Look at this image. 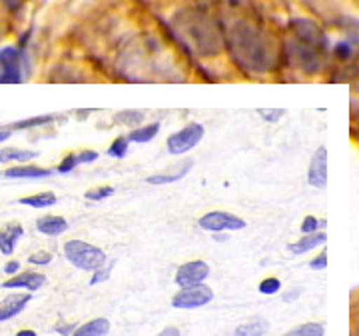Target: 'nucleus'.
Instances as JSON below:
<instances>
[{
  "label": "nucleus",
  "mask_w": 359,
  "mask_h": 336,
  "mask_svg": "<svg viewBox=\"0 0 359 336\" xmlns=\"http://www.w3.org/2000/svg\"><path fill=\"white\" fill-rule=\"evenodd\" d=\"M50 174L52 170H48V168H39L32 167V164H20V167L4 170V176H8V179H44Z\"/></svg>",
  "instance_id": "13"
},
{
  "label": "nucleus",
  "mask_w": 359,
  "mask_h": 336,
  "mask_svg": "<svg viewBox=\"0 0 359 336\" xmlns=\"http://www.w3.org/2000/svg\"><path fill=\"white\" fill-rule=\"evenodd\" d=\"M52 260V257L48 252H36V254H32L28 262H32V264H48Z\"/></svg>",
  "instance_id": "31"
},
{
  "label": "nucleus",
  "mask_w": 359,
  "mask_h": 336,
  "mask_svg": "<svg viewBox=\"0 0 359 336\" xmlns=\"http://www.w3.org/2000/svg\"><path fill=\"white\" fill-rule=\"evenodd\" d=\"M58 202L56 194L54 193H39L34 196H26V198H20V205L25 207H32V208H48L54 207Z\"/></svg>",
  "instance_id": "18"
},
{
  "label": "nucleus",
  "mask_w": 359,
  "mask_h": 336,
  "mask_svg": "<svg viewBox=\"0 0 359 336\" xmlns=\"http://www.w3.org/2000/svg\"><path fill=\"white\" fill-rule=\"evenodd\" d=\"M65 257L76 269L82 271H98L106 264V254L100 248L82 243V240H70L65 245Z\"/></svg>",
  "instance_id": "3"
},
{
  "label": "nucleus",
  "mask_w": 359,
  "mask_h": 336,
  "mask_svg": "<svg viewBox=\"0 0 359 336\" xmlns=\"http://www.w3.org/2000/svg\"><path fill=\"white\" fill-rule=\"evenodd\" d=\"M108 330H110V323L106 318H96V321L82 324L72 332V336H106Z\"/></svg>",
  "instance_id": "16"
},
{
  "label": "nucleus",
  "mask_w": 359,
  "mask_h": 336,
  "mask_svg": "<svg viewBox=\"0 0 359 336\" xmlns=\"http://www.w3.org/2000/svg\"><path fill=\"white\" fill-rule=\"evenodd\" d=\"M110 194H114V188L112 186H98V188H92L86 193V198L88 200H102V198H108Z\"/></svg>",
  "instance_id": "25"
},
{
  "label": "nucleus",
  "mask_w": 359,
  "mask_h": 336,
  "mask_svg": "<svg viewBox=\"0 0 359 336\" xmlns=\"http://www.w3.org/2000/svg\"><path fill=\"white\" fill-rule=\"evenodd\" d=\"M30 295H11L0 302V323L16 316L18 312L25 311V306L30 302Z\"/></svg>",
  "instance_id": "10"
},
{
  "label": "nucleus",
  "mask_w": 359,
  "mask_h": 336,
  "mask_svg": "<svg viewBox=\"0 0 359 336\" xmlns=\"http://www.w3.org/2000/svg\"><path fill=\"white\" fill-rule=\"evenodd\" d=\"M142 120H144L142 112H134V110H128L124 115H118V118H116V122H124V124H140Z\"/></svg>",
  "instance_id": "27"
},
{
  "label": "nucleus",
  "mask_w": 359,
  "mask_h": 336,
  "mask_svg": "<svg viewBox=\"0 0 359 336\" xmlns=\"http://www.w3.org/2000/svg\"><path fill=\"white\" fill-rule=\"evenodd\" d=\"M202 136H204V127L198 122H192V124L178 130L176 134L168 136V150H170V155H184L200 143Z\"/></svg>",
  "instance_id": "5"
},
{
  "label": "nucleus",
  "mask_w": 359,
  "mask_h": 336,
  "mask_svg": "<svg viewBox=\"0 0 359 336\" xmlns=\"http://www.w3.org/2000/svg\"><path fill=\"white\" fill-rule=\"evenodd\" d=\"M318 226H323L320 220L316 219V217H306L304 222H302V231L306 234H311V233H318Z\"/></svg>",
  "instance_id": "29"
},
{
  "label": "nucleus",
  "mask_w": 359,
  "mask_h": 336,
  "mask_svg": "<svg viewBox=\"0 0 359 336\" xmlns=\"http://www.w3.org/2000/svg\"><path fill=\"white\" fill-rule=\"evenodd\" d=\"M16 336H36V332L34 330H20Z\"/></svg>",
  "instance_id": "41"
},
{
  "label": "nucleus",
  "mask_w": 359,
  "mask_h": 336,
  "mask_svg": "<svg viewBox=\"0 0 359 336\" xmlns=\"http://www.w3.org/2000/svg\"><path fill=\"white\" fill-rule=\"evenodd\" d=\"M98 158V153H94V150H82L80 155H78V164H84V162H94Z\"/></svg>",
  "instance_id": "32"
},
{
  "label": "nucleus",
  "mask_w": 359,
  "mask_h": 336,
  "mask_svg": "<svg viewBox=\"0 0 359 336\" xmlns=\"http://www.w3.org/2000/svg\"><path fill=\"white\" fill-rule=\"evenodd\" d=\"M327 54V37L309 18H295L290 22L287 56L297 68L306 72H318Z\"/></svg>",
  "instance_id": "1"
},
{
  "label": "nucleus",
  "mask_w": 359,
  "mask_h": 336,
  "mask_svg": "<svg viewBox=\"0 0 359 336\" xmlns=\"http://www.w3.org/2000/svg\"><path fill=\"white\" fill-rule=\"evenodd\" d=\"M309 266H311L313 271H323V269L327 266V252H321L318 259H313L309 262Z\"/></svg>",
  "instance_id": "30"
},
{
  "label": "nucleus",
  "mask_w": 359,
  "mask_h": 336,
  "mask_svg": "<svg viewBox=\"0 0 359 336\" xmlns=\"http://www.w3.org/2000/svg\"><path fill=\"white\" fill-rule=\"evenodd\" d=\"M25 54L16 46L0 49V84H18L25 78Z\"/></svg>",
  "instance_id": "4"
},
{
  "label": "nucleus",
  "mask_w": 359,
  "mask_h": 336,
  "mask_svg": "<svg viewBox=\"0 0 359 336\" xmlns=\"http://www.w3.org/2000/svg\"><path fill=\"white\" fill-rule=\"evenodd\" d=\"M158 336H180V330L176 326H168V328H164Z\"/></svg>",
  "instance_id": "37"
},
{
  "label": "nucleus",
  "mask_w": 359,
  "mask_h": 336,
  "mask_svg": "<svg viewBox=\"0 0 359 336\" xmlns=\"http://www.w3.org/2000/svg\"><path fill=\"white\" fill-rule=\"evenodd\" d=\"M36 228L39 233L48 234V236H56L68 231V222L62 217H42L36 220Z\"/></svg>",
  "instance_id": "14"
},
{
  "label": "nucleus",
  "mask_w": 359,
  "mask_h": 336,
  "mask_svg": "<svg viewBox=\"0 0 359 336\" xmlns=\"http://www.w3.org/2000/svg\"><path fill=\"white\" fill-rule=\"evenodd\" d=\"M280 288H282V283H280L278 278H266V280L259 285V292H262V295H276Z\"/></svg>",
  "instance_id": "26"
},
{
  "label": "nucleus",
  "mask_w": 359,
  "mask_h": 336,
  "mask_svg": "<svg viewBox=\"0 0 359 336\" xmlns=\"http://www.w3.org/2000/svg\"><path fill=\"white\" fill-rule=\"evenodd\" d=\"M72 330V326H56V332H60V335H68Z\"/></svg>",
  "instance_id": "39"
},
{
  "label": "nucleus",
  "mask_w": 359,
  "mask_h": 336,
  "mask_svg": "<svg viewBox=\"0 0 359 336\" xmlns=\"http://www.w3.org/2000/svg\"><path fill=\"white\" fill-rule=\"evenodd\" d=\"M46 283V278L39 272H22L18 276H13L11 280L4 283V288H28V290H39L40 286Z\"/></svg>",
  "instance_id": "12"
},
{
  "label": "nucleus",
  "mask_w": 359,
  "mask_h": 336,
  "mask_svg": "<svg viewBox=\"0 0 359 336\" xmlns=\"http://www.w3.org/2000/svg\"><path fill=\"white\" fill-rule=\"evenodd\" d=\"M335 54H337L339 58H347V56L351 54V46H349L347 42H339V44L335 46Z\"/></svg>",
  "instance_id": "34"
},
{
  "label": "nucleus",
  "mask_w": 359,
  "mask_h": 336,
  "mask_svg": "<svg viewBox=\"0 0 359 336\" xmlns=\"http://www.w3.org/2000/svg\"><path fill=\"white\" fill-rule=\"evenodd\" d=\"M158 130H160L158 122L148 124V127H140V129H134L128 134V141H132V143H150L156 134H158Z\"/></svg>",
  "instance_id": "20"
},
{
  "label": "nucleus",
  "mask_w": 359,
  "mask_h": 336,
  "mask_svg": "<svg viewBox=\"0 0 359 336\" xmlns=\"http://www.w3.org/2000/svg\"><path fill=\"white\" fill-rule=\"evenodd\" d=\"M190 164H192V162H184V168H182L180 172H176V174H156V176H150L148 182H150V184H168V182L180 181V179L190 170Z\"/></svg>",
  "instance_id": "22"
},
{
  "label": "nucleus",
  "mask_w": 359,
  "mask_h": 336,
  "mask_svg": "<svg viewBox=\"0 0 359 336\" xmlns=\"http://www.w3.org/2000/svg\"><path fill=\"white\" fill-rule=\"evenodd\" d=\"M11 136V130H0V143H4Z\"/></svg>",
  "instance_id": "40"
},
{
  "label": "nucleus",
  "mask_w": 359,
  "mask_h": 336,
  "mask_svg": "<svg viewBox=\"0 0 359 336\" xmlns=\"http://www.w3.org/2000/svg\"><path fill=\"white\" fill-rule=\"evenodd\" d=\"M78 164V155H66L62 158V162H60V167H58V172L60 174H66V172H70L72 168H76Z\"/></svg>",
  "instance_id": "28"
},
{
  "label": "nucleus",
  "mask_w": 359,
  "mask_h": 336,
  "mask_svg": "<svg viewBox=\"0 0 359 336\" xmlns=\"http://www.w3.org/2000/svg\"><path fill=\"white\" fill-rule=\"evenodd\" d=\"M325 240H327V234L325 233L306 234L299 243H295V245L290 246V250H292L294 254H304V252H308V250H313L316 246L325 245Z\"/></svg>",
  "instance_id": "15"
},
{
  "label": "nucleus",
  "mask_w": 359,
  "mask_h": 336,
  "mask_svg": "<svg viewBox=\"0 0 359 336\" xmlns=\"http://www.w3.org/2000/svg\"><path fill=\"white\" fill-rule=\"evenodd\" d=\"M214 298L212 288L205 285H196L188 286V288H182L178 295L174 297L172 304L176 309H198V306H204L210 300Z\"/></svg>",
  "instance_id": "7"
},
{
  "label": "nucleus",
  "mask_w": 359,
  "mask_h": 336,
  "mask_svg": "<svg viewBox=\"0 0 359 336\" xmlns=\"http://www.w3.org/2000/svg\"><path fill=\"white\" fill-rule=\"evenodd\" d=\"M299 295H302V290H299V288H295V290H292V292H290V295H285V300H294L295 297H299Z\"/></svg>",
  "instance_id": "38"
},
{
  "label": "nucleus",
  "mask_w": 359,
  "mask_h": 336,
  "mask_svg": "<svg viewBox=\"0 0 359 336\" xmlns=\"http://www.w3.org/2000/svg\"><path fill=\"white\" fill-rule=\"evenodd\" d=\"M283 336H323V326L320 323H308L297 326Z\"/></svg>",
  "instance_id": "21"
},
{
  "label": "nucleus",
  "mask_w": 359,
  "mask_h": 336,
  "mask_svg": "<svg viewBox=\"0 0 359 336\" xmlns=\"http://www.w3.org/2000/svg\"><path fill=\"white\" fill-rule=\"evenodd\" d=\"M269 323L264 318H254L250 323L242 324L236 328V336H264L268 332Z\"/></svg>",
  "instance_id": "17"
},
{
  "label": "nucleus",
  "mask_w": 359,
  "mask_h": 336,
  "mask_svg": "<svg viewBox=\"0 0 359 336\" xmlns=\"http://www.w3.org/2000/svg\"><path fill=\"white\" fill-rule=\"evenodd\" d=\"M36 156V153L32 150H20V148H0V162H28Z\"/></svg>",
  "instance_id": "19"
},
{
  "label": "nucleus",
  "mask_w": 359,
  "mask_h": 336,
  "mask_svg": "<svg viewBox=\"0 0 359 336\" xmlns=\"http://www.w3.org/2000/svg\"><path fill=\"white\" fill-rule=\"evenodd\" d=\"M126 153H128V136H118L108 148V155L114 156V158H124Z\"/></svg>",
  "instance_id": "23"
},
{
  "label": "nucleus",
  "mask_w": 359,
  "mask_h": 336,
  "mask_svg": "<svg viewBox=\"0 0 359 336\" xmlns=\"http://www.w3.org/2000/svg\"><path fill=\"white\" fill-rule=\"evenodd\" d=\"M309 184L316 188H325L327 186V150L325 146H320L316 150V155L311 158L308 172Z\"/></svg>",
  "instance_id": "9"
},
{
  "label": "nucleus",
  "mask_w": 359,
  "mask_h": 336,
  "mask_svg": "<svg viewBox=\"0 0 359 336\" xmlns=\"http://www.w3.org/2000/svg\"><path fill=\"white\" fill-rule=\"evenodd\" d=\"M18 269H20V264H18L16 260H11V262L4 266V272H6V274H14V272L18 271Z\"/></svg>",
  "instance_id": "36"
},
{
  "label": "nucleus",
  "mask_w": 359,
  "mask_h": 336,
  "mask_svg": "<svg viewBox=\"0 0 359 336\" xmlns=\"http://www.w3.org/2000/svg\"><path fill=\"white\" fill-rule=\"evenodd\" d=\"M25 234L22 231V226L18 224V222H11V224H6L2 231H0V252L2 254H13L14 248H16V243H18V238Z\"/></svg>",
  "instance_id": "11"
},
{
  "label": "nucleus",
  "mask_w": 359,
  "mask_h": 336,
  "mask_svg": "<svg viewBox=\"0 0 359 336\" xmlns=\"http://www.w3.org/2000/svg\"><path fill=\"white\" fill-rule=\"evenodd\" d=\"M200 226L204 231H210V233H224V231H242L245 228V220L236 217V214H230V212H222V210H216V212H208L200 219Z\"/></svg>",
  "instance_id": "6"
},
{
  "label": "nucleus",
  "mask_w": 359,
  "mask_h": 336,
  "mask_svg": "<svg viewBox=\"0 0 359 336\" xmlns=\"http://www.w3.org/2000/svg\"><path fill=\"white\" fill-rule=\"evenodd\" d=\"M231 46L236 58L252 70H269L273 66V49L269 40H266V37L252 26H236Z\"/></svg>",
  "instance_id": "2"
},
{
  "label": "nucleus",
  "mask_w": 359,
  "mask_h": 336,
  "mask_svg": "<svg viewBox=\"0 0 359 336\" xmlns=\"http://www.w3.org/2000/svg\"><path fill=\"white\" fill-rule=\"evenodd\" d=\"M108 276H110V269H104V271H96V274L92 276V280H90V285H98V283H104V280H108Z\"/></svg>",
  "instance_id": "33"
},
{
  "label": "nucleus",
  "mask_w": 359,
  "mask_h": 336,
  "mask_svg": "<svg viewBox=\"0 0 359 336\" xmlns=\"http://www.w3.org/2000/svg\"><path fill=\"white\" fill-rule=\"evenodd\" d=\"M52 122V117H39V118H26L14 122L11 129H30V127H40V124H48Z\"/></svg>",
  "instance_id": "24"
},
{
  "label": "nucleus",
  "mask_w": 359,
  "mask_h": 336,
  "mask_svg": "<svg viewBox=\"0 0 359 336\" xmlns=\"http://www.w3.org/2000/svg\"><path fill=\"white\" fill-rule=\"evenodd\" d=\"M210 274V269L204 260H194L188 264H182L176 272V283L182 288H188V286L202 285L205 280V276Z\"/></svg>",
  "instance_id": "8"
},
{
  "label": "nucleus",
  "mask_w": 359,
  "mask_h": 336,
  "mask_svg": "<svg viewBox=\"0 0 359 336\" xmlns=\"http://www.w3.org/2000/svg\"><path fill=\"white\" fill-rule=\"evenodd\" d=\"M259 115H266V120H278V118L282 117L283 115V110H259Z\"/></svg>",
  "instance_id": "35"
}]
</instances>
